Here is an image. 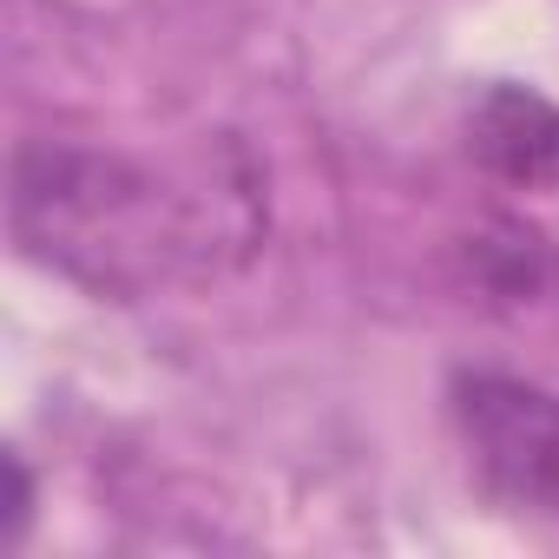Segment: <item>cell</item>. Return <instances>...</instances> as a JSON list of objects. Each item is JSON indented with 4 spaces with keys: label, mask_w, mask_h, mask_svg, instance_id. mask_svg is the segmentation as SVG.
Segmentation results:
<instances>
[{
    "label": "cell",
    "mask_w": 559,
    "mask_h": 559,
    "mask_svg": "<svg viewBox=\"0 0 559 559\" xmlns=\"http://www.w3.org/2000/svg\"><path fill=\"white\" fill-rule=\"evenodd\" d=\"M14 237L99 297H145L152 284L211 263L224 230L211 198L139 158L34 139L14 158Z\"/></svg>",
    "instance_id": "6da1fadb"
},
{
    "label": "cell",
    "mask_w": 559,
    "mask_h": 559,
    "mask_svg": "<svg viewBox=\"0 0 559 559\" xmlns=\"http://www.w3.org/2000/svg\"><path fill=\"white\" fill-rule=\"evenodd\" d=\"M454 428L500 507L559 520V395L520 376L474 369L454 382Z\"/></svg>",
    "instance_id": "7a4b0ae2"
},
{
    "label": "cell",
    "mask_w": 559,
    "mask_h": 559,
    "mask_svg": "<svg viewBox=\"0 0 559 559\" xmlns=\"http://www.w3.org/2000/svg\"><path fill=\"white\" fill-rule=\"evenodd\" d=\"M467 152L507 191H559V106L500 80L467 112Z\"/></svg>",
    "instance_id": "3957f363"
}]
</instances>
